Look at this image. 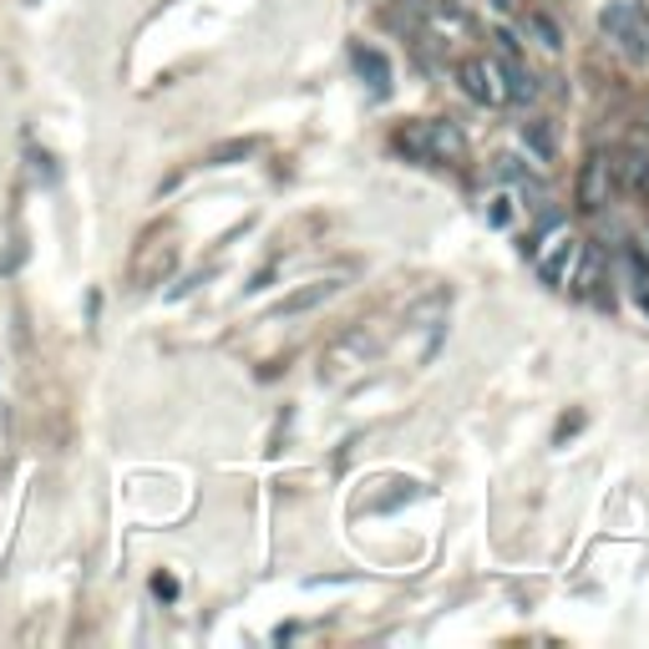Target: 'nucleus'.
I'll return each mask as SVG.
<instances>
[{"label": "nucleus", "instance_id": "obj_1", "mask_svg": "<svg viewBox=\"0 0 649 649\" xmlns=\"http://www.w3.org/2000/svg\"><path fill=\"white\" fill-rule=\"evenodd\" d=\"M401 147L422 163H462L467 158V137L457 122H416V127L401 133Z\"/></svg>", "mask_w": 649, "mask_h": 649}, {"label": "nucleus", "instance_id": "obj_2", "mask_svg": "<svg viewBox=\"0 0 649 649\" xmlns=\"http://www.w3.org/2000/svg\"><path fill=\"white\" fill-rule=\"evenodd\" d=\"M598 26H604V36L609 41H619L635 61H649V21H645V11H639L635 0H614V5H604Z\"/></svg>", "mask_w": 649, "mask_h": 649}, {"label": "nucleus", "instance_id": "obj_3", "mask_svg": "<svg viewBox=\"0 0 649 649\" xmlns=\"http://www.w3.org/2000/svg\"><path fill=\"white\" fill-rule=\"evenodd\" d=\"M614 193V158L609 153H589L579 168V209L583 213H598Z\"/></svg>", "mask_w": 649, "mask_h": 649}, {"label": "nucleus", "instance_id": "obj_4", "mask_svg": "<svg viewBox=\"0 0 649 649\" xmlns=\"http://www.w3.org/2000/svg\"><path fill=\"white\" fill-rule=\"evenodd\" d=\"M573 269H579V239H573V234H558L553 249L538 254V279H544L548 290H563Z\"/></svg>", "mask_w": 649, "mask_h": 649}, {"label": "nucleus", "instance_id": "obj_5", "mask_svg": "<svg viewBox=\"0 0 649 649\" xmlns=\"http://www.w3.org/2000/svg\"><path fill=\"white\" fill-rule=\"evenodd\" d=\"M457 81H462V92L472 97L478 107L503 102V87H497V67H488L482 56H467L462 67H457Z\"/></svg>", "mask_w": 649, "mask_h": 649}, {"label": "nucleus", "instance_id": "obj_6", "mask_svg": "<svg viewBox=\"0 0 649 649\" xmlns=\"http://www.w3.org/2000/svg\"><path fill=\"white\" fill-rule=\"evenodd\" d=\"M350 61H356L360 77L371 81V92H376V97L391 92V61H385V56L376 52V46H356V52H350Z\"/></svg>", "mask_w": 649, "mask_h": 649}, {"label": "nucleus", "instance_id": "obj_7", "mask_svg": "<svg viewBox=\"0 0 649 649\" xmlns=\"http://www.w3.org/2000/svg\"><path fill=\"white\" fill-rule=\"evenodd\" d=\"M335 290H340L335 279H315V284H305V290H294L290 300H279V310H275V315L284 320V315H300V310H315L320 300H331Z\"/></svg>", "mask_w": 649, "mask_h": 649}, {"label": "nucleus", "instance_id": "obj_8", "mask_svg": "<svg viewBox=\"0 0 649 649\" xmlns=\"http://www.w3.org/2000/svg\"><path fill=\"white\" fill-rule=\"evenodd\" d=\"M503 81H507V97H513V102H533V97H538V81H533V71L523 67V61H517V56H507L503 67Z\"/></svg>", "mask_w": 649, "mask_h": 649}, {"label": "nucleus", "instance_id": "obj_9", "mask_svg": "<svg viewBox=\"0 0 649 649\" xmlns=\"http://www.w3.org/2000/svg\"><path fill=\"white\" fill-rule=\"evenodd\" d=\"M259 153V137H234V143H219L209 153V163L213 168H224V163H239V158H254Z\"/></svg>", "mask_w": 649, "mask_h": 649}, {"label": "nucleus", "instance_id": "obj_10", "mask_svg": "<svg viewBox=\"0 0 649 649\" xmlns=\"http://www.w3.org/2000/svg\"><path fill=\"white\" fill-rule=\"evenodd\" d=\"M629 188L649 203V158H629Z\"/></svg>", "mask_w": 649, "mask_h": 649}, {"label": "nucleus", "instance_id": "obj_11", "mask_svg": "<svg viewBox=\"0 0 649 649\" xmlns=\"http://www.w3.org/2000/svg\"><path fill=\"white\" fill-rule=\"evenodd\" d=\"M528 26L538 31V36H544V46H548V52H558V46H563V41H558V26L548 21V15H528Z\"/></svg>", "mask_w": 649, "mask_h": 649}, {"label": "nucleus", "instance_id": "obj_12", "mask_svg": "<svg viewBox=\"0 0 649 649\" xmlns=\"http://www.w3.org/2000/svg\"><path fill=\"white\" fill-rule=\"evenodd\" d=\"M528 143L538 147V158H548V153H553V143H548V133H544V127H533V133H528Z\"/></svg>", "mask_w": 649, "mask_h": 649}]
</instances>
